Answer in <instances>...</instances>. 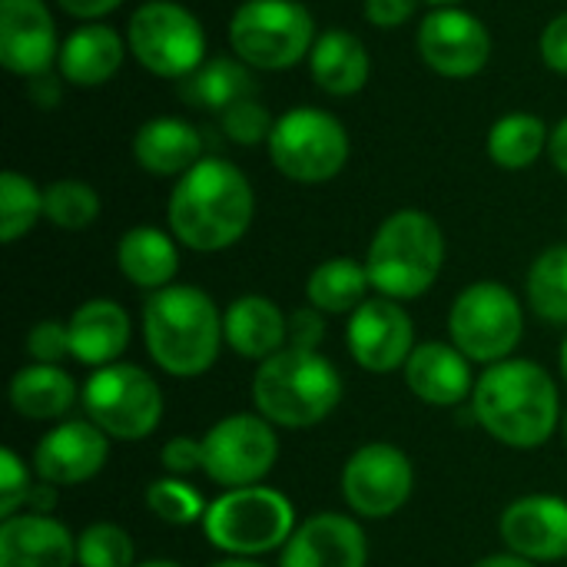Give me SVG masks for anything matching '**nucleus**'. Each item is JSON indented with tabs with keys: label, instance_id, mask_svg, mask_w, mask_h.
Masks as SVG:
<instances>
[{
	"label": "nucleus",
	"instance_id": "1",
	"mask_svg": "<svg viewBox=\"0 0 567 567\" xmlns=\"http://www.w3.org/2000/svg\"><path fill=\"white\" fill-rule=\"evenodd\" d=\"M252 216V183L223 156H203L189 173H183L166 206L169 233L193 252H223L236 246L249 233Z\"/></svg>",
	"mask_w": 567,
	"mask_h": 567
},
{
	"label": "nucleus",
	"instance_id": "2",
	"mask_svg": "<svg viewBox=\"0 0 567 567\" xmlns=\"http://www.w3.org/2000/svg\"><path fill=\"white\" fill-rule=\"evenodd\" d=\"M478 425L508 449H538L558 429V385L538 362L505 359L488 365L472 395Z\"/></svg>",
	"mask_w": 567,
	"mask_h": 567
},
{
	"label": "nucleus",
	"instance_id": "3",
	"mask_svg": "<svg viewBox=\"0 0 567 567\" xmlns=\"http://www.w3.org/2000/svg\"><path fill=\"white\" fill-rule=\"evenodd\" d=\"M143 339L150 359L176 375L193 379L213 369L219 359L223 316L199 286H166L146 296L143 302Z\"/></svg>",
	"mask_w": 567,
	"mask_h": 567
},
{
	"label": "nucleus",
	"instance_id": "4",
	"mask_svg": "<svg viewBox=\"0 0 567 567\" xmlns=\"http://www.w3.org/2000/svg\"><path fill=\"white\" fill-rule=\"evenodd\" d=\"M342 402L339 369L309 349L286 346L282 352L259 362L252 375L256 412L282 429H312L329 419Z\"/></svg>",
	"mask_w": 567,
	"mask_h": 567
},
{
	"label": "nucleus",
	"instance_id": "5",
	"mask_svg": "<svg viewBox=\"0 0 567 567\" xmlns=\"http://www.w3.org/2000/svg\"><path fill=\"white\" fill-rule=\"evenodd\" d=\"M445 266V233L425 209H395L375 229L365 269L372 289L385 299L409 302L425 296Z\"/></svg>",
	"mask_w": 567,
	"mask_h": 567
},
{
	"label": "nucleus",
	"instance_id": "6",
	"mask_svg": "<svg viewBox=\"0 0 567 567\" xmlns=\"http://www.w3.org/2000/svg\"><path fill=\"white\" fill-rule=\"evenodd\" d=\"M229 50L246 66L282 73L309 60L319 27L299 0H243L229 17Z\"/></svg>",
	"mask_w": 567,
	"mask_h": 567
},
{
	"label": "nucleus",
	"instance_id": "7",
	"mask_svg": "<svg viewBox=\"0 0 567 567\" xmlns=\"http://www.w3.org/2000/svg\"><path fill=\"white\" fill-rule=\"evenodd\" d=\"M266 150L286 179L322 186L349 166L352 140L336 113L322 106H292L276 116Z\"/></svg>",
	"mask_w": 567,
	"mask_h": 567
},
{
	"label": "nucleus",
	"instance_id": "8",
	"mask_svg": "<svg viewBox=\"0 0 567 567\" xmlns=\"http://www.w3.org/2000/svg\"><path fill=\"white\" fill-rule=\"evenodd\" d=\"M203 532L229 558H256L286 548L296 532V508L282 492L266 485L229 488L206 508Z\"/></svg>",
	"mask_w": 567,
	"mask_h": 567
},
{
	"label": "nucleus",
	"instance_id": "9",
	"mask_svg": "<svg viewBox=\"0 0 567 567\" xmlns=\"http://www.w3.org/2000/svg\"><path fill=\"white\" fill-rule=\"evenodd\" d=\"M126 47L133 60L163 80H186L209 60L203 20L176 0H146L126 20Z\"/></svg>",
	"mask_w": 567,
	"mask_h": 567
},
{
	"label": "nucleus",
	"instance_id": "10",
	"mask_svg": "<svg viewBox=\"0 0 567 567\" xmlns=\"http://www.w3.org/2000/svg\"><path fill=\"white\" fill-rule=\"evenodd\" d=\"M86 419L116 442H143L163 422V392L156 379L130 362L96 369L80 392Z\"/></svg>",
	"mask_w": 567,
	"mask_h": 567
},
{
	"label": "nucleus",
	"instance_id": "11",
	"mask_svg": "<svg viewBox=\"0 0 567 567\" xmlns=\"http://www.w3.org/2000/svg\"><path fill=\"white\" fill-rule=\"evenodd\" d=\"M452 346L472 362H505L525 332V309L502 282H472L458 292L449 312Z\"/></svg>",
	"mask_w": 567,
	"mask_h": 567
},
{
	"label": "nucleus",
	"instance_id": "12",
	"mask_svg": "<svg viewBox=\"0 0 567 567\" xmlns=\"http://www.w3.org/2000/svg\"><path fill=\"white\" fill-rule=\"evenodd\" d=\"M279 458V439L262 415H226L203 439V472L223 488L259 485Z\"/></svg>",
	"mask_w": 567,
	"mask_h": 567
},
{
	"label": "nucleus",
	"instance_id": "13",
	"mask_svg": "<svg viewBox=\"0 0 567 567\" xmlns=\"http://www.w3.org/2000/svg\"><path fill=\"white\" fill-rule=\"evenodd\" d=\"M422 63L445 80H472L492 60V30L465 7H432L415 27Z\"/></svg>",
	"mask_w": 567,
	"mask_h": 567
},
{
	"label": "nucleus",
	"instance_id": "14",
	"mask_svg": "<svg viewBox=\"0 0 567 567\" xmlns=\"http://www.w3.org/2000/svg\"><path fill=\"white\" fill-rule=\"evenodd\" d=\"M415 472L402 449L372 442L362 445L342 468L346 505L362 518H392L412 495Z\"/></svg>",
	"mask_w": 567,
	"mask_h": 567
},
{
	"label": "nucleus",
	"instance_id": "15",
	"mask_svg": "<svg viewBox=\"0 0 567 567\" xmlns=\"http://www.w3.org/2000/svg\"><path fill=\"white\" fill-rule=\"evenodd\" d=\"M60 33L47 0H0V66L33 80L56 66Z\"/></svg>",
	"mask_w": 567,
	"mask_h": 567
},
{
	"label": "nucleus",
	"instance_id": "16",
	"mask_svg": "<svg viewBox=\"0 0 567 567\" xmlns=\"http://www.w3.org/2000/svg\"><path fill=\"white\" fill-rule=\"evenodd\" d=\"M346 342H349L352 359L365 372L385 375L405 365L409 355L415 352V329L402 302L375 296V299H365L349 316Z\"/></svg>",
	"mask_w": 567,
	"mask_h": 567
},
{
	"label": "nucleus",
	"instance_id": "17",
	"mask_svg": "<svg viewBox=\"0 0 567 567\" xmlns=\"http://www.w3.org/2000/svg\"><path fill=\"white\" fill-rule=\"evenodd\" d=\"M110 458V435L100 432L90 419H73L56 425L37 442L33 472L43 485H83Z\"/></svg>",
	"mask_w": 567,
	"mask_h": 567
},
{
	"label": "nucleus",
	"instance_id": "18",
	"mask_svg": "<svg viewBox=\"0 0 567 567\" xmlns=\"http://www.w3.org/2000/svg\"><path fill=\"white\" fill-rule=\"evenodd\" d=\"M502 542L512 555L528 561L567 558V502L555 495H528L505 508L498 522Z\"/></svg>",
	"mask_w": 567,
	"mask_h": 567
},
{
	"label": "nucleus",
	"instance_id": "19",
	"mask_svg": "<svg viewBox=\"0 0 567 567\" xmlns=\"http://www.w3.org/2000/svg\"><path fill=\"white\" fill-rule=\"evenodd\" d=\"M369 542L359 522L322 512L302 522L282 548L279 567H365Z\"/></svg>",
	"mask_w": 567,
	"mask_h": 567
},
{
	"label": "nucleus",
	"instance_id": "20",
	"mask_svg": "<svg viewBox=\"0 0 567 567\" xmlns=\"http://www.w3.org/2000/svg\"><path fill=\"white\" fill-rule=\"evenodd\" d=\"M126 33H120L110 23H80L76 30L66 33V40L60 43V56H56V73L63 76V83L70 86H103L110 83L123 63H126Z\"/></svg>",
	"mask_w": 567,
	"mask_h": 567
},
{
	"label": "nucleus",
	"instance_id": "21",
	"mask_svg": "<svg viewBox=\"0 0 567 567\" xmlns=\"http://www.w3.org/2000/svg\"><path fill=\"white\" fill-rule=\"evenodd\" d=\"M405 382L422 402L439 409L462 405L468 395H475L472 359L462 355L452 342L415 346V352L405 362Z\"/></svg>",
	"mask_w": 567,
	"mask_h": 567
},
{
	"label": "nucleus",
	"instance_id": "22",
	"mask_svg": "<svg viewBox=\"0 0 567 567\" xmlns=\"http://www.w3.org/2000/svg\"><path fill=\"white\" fill-rule=\"evenodd\" d=\"M306 63H309L312 83L322 93L339 96V100L362 93L372 80V53H369L365 40L342 27L319 30L316 47Z\"/></svg>",
	"mask_w": 567,
	"mask_h": 567
},
{
	"label": "nucleus",
	"instance_id": "23",
	"mask_svg": "<svg viewBox=\"0 0 567 567\" xmlns=\"http://www.w3.org/2000/svg\"><path fill=\"white\" fill-rule=\"evenodd\" d=\"M133 159L150 176H183L203 159V133L183 116H150L133 133Z\"/></svg>",
	"mask_w": 567,
	"mask_h": 567
},
{
	"label": "nucleus",
	"instance_id": "24",
	"mask_svg": "<svg viewBox=\"0 0 567 567\" xmlns=\"http://www.w3.org/2000/svg\"><path fill=\"white\" fill-rule=\"evenodd\" d=\"M76 538L47 515H13L0 525V567H73Z\"/></svg>",
	"mask_w": 567,
	"mask_h": 567
},
{
	"label": "nucleus",
	"instance_id": "25",
	"mask_svg": "<svg viewBox=\"0 0 567 567\" xmlns=\"http://www.w3.org/2000/svg\"><path fill=\"white\" fill-rule=\"evenodd\" d=\"M223 336L243 359L266 362L289 346V316L266 296H239L223 316Z\"/></svg>",
	"mask_w": 567,
	"mask_h": 567
},
{
	"label": "nucleus",
	"instance_id": "26",
	"mask_svg": "<svg viewBox=\"0 0 567 567\" xmlns=\"http://www.w3.org/2000/svg\"><path fill=\"white\" fill-rule=\"evenodd\" d=\"M70 352L80 365L103 369L113 365L130 346V316L113 299H90L83 302L70 322Z\"/></svg>",
	"mask_w": 567,
	"mask_h": 567
},
{
	"label": "nucleus",
	"instance_id": "27",
	"mask_svg": "<svg viewBox=\"0 0 567 567\" xmlns=\"http://www.w3.org/2000/svg\"><path fill=\"white\" fill-rule=\"evenodd\" d=\"M116 266L140 289H166L179 272V239L159 226H133L116 243Z\"/></svg>",
	"mask_w": 567,
	"mask_h": 567
},
{
	"label": "nucleus",
	"instance_id": "28",
	"mask_svg": "<svg viewBox=\"0 0 567 567\" xmlns=\"http://www.w3.org/2000/svg\"><path fill=\"white\" fill-rule=\"evenodd\" d=\"M76 382L60 365L33 362L10 379V405L33 422L63 419L76 405Z\"/></svg>",
	"mask_w": 567,
	"mask_h": 567
},
{
	"label": "nucleus",
	"instance_id": "29",
	"mask_svg": "<svg viewBox=\"0 0 567 567\" xmlns=\"http://www.w3.org/2000/svg\"><path fill=\"white\" fill-rule=\"evenodd\" d=\"M548 143H551V126L538 113L515 110L492 123L485 150L498 169L522 173V169L535 166L542 156H548Z\"/></svg>",
	"mask_w": 567,
	"mask_h": 567
},
{
	"label": "nucleus",
	"instance_id": "30",
	"mask_svg": "<svg viewBox=\"0 0 567 567\" xmlns=\"http://www.w3.org/2000/svg\"><path fill=\"white\" fill-rule=\"evenodd\" d=\"M183 96L193 106H203V110L223 116L229 106L256 96L252 66H246L239 56H213L193 76L183 80Z\"/></svg>",
	"mask_w": 567,
	"mask_h": 567
},
{
	"label": "nucleus",
	"instance_id": "31",
	"mask_svg": "<svg viewBox=\"0 0 567 567\" xmlns=\"http://www.w3.org/2000/svg\"><path fill=\"white\" fill-rule=\"evenodd\" d=\"M372 279L365 262H355L349 256H336L319 262L306 279V299L312 309L329 316H352L369 299Z\"/></svg>",
	"mask_w": 567,
	"mask_h": 567
},
{
	"label": "nucleus",
	"instance_id": "32",
	"mask_svg": "<svg viewBox=\"0 0 567 567\" xmlns=\"http://www.w3.org/2000/svg\"><path fill=\"white\" fill-rule=\"evenodd\" d=\"M528 306L538 319L567 326V243L548 246L528 269L525 279Z\"/></svg>",
	"mask_w": 567,
	"mask_h": 567
},
{
	"label": "nucleus",
	"instance_id": "33",
	"mask_svg": "<svg viewBox=\"0 0 567 567\" xmlns=\"http://www.w3.org/2000/svg\"><path fill=\"white\" fill-rule=\"evenodd\" d=\"M43 219V189L20 169L0 173V239L10 246Z\"/></svg>",
	"mask_w": 567,
	"mask_h": 567
},
{
	"label": "nucleus",
	"instance_id": "34",
	"mask_svg": "<svg viewBox=\"0 0 567 567\" xmlns=\"http://www.w3.org/2000/svg\"><path fill=\"white\" fill-rule=\"evenodd\" d=\"M103 203L100 193L86 179H53L43 186V219L56 229L80 233L96 223Z\"/></svg>",
	"mask_w": 567,
	"mask_h": 567
},
{
	"label": "nucleus",
	"instance_id": "35",
	"mask_svg": "<svg viewBox=\"0 0 567 567\" xmlns=\"http://www.w3.org/2000/svg\"><path fill=\"white\" fill-rule=\"evenodd\" d=\"M133 558H136L133 538L120 525L96 522L76 538V561H80V567H136Z\"/></svg>",
	"mask_w": 567,
	"mask_h": 567
},
{
	"label": "nucleus",
	"instance_id": "36",
	"mask_svg": "<svg viewBox=\"0 0 567 567\" xmlns=\"http://www.w3.org/2000/svg\"><path fill=\"white\" fill-rule=\"evenodd\" d=\"M146 508L166 525H193L206 518L209 505L193 485L179 478H159L146 488Z\"/></svg>",
	"mask_w": 567,
	"mask_h": 567
},
{
	"label": "nucleus",
	"instance_id": "37",
	"mask_svg": "<svg viewBox=\"0 0 567 567\" xmlns=\"http://www.w3.org/2000/svg\"><path fill=\"white\" fill-rule=\"evenodd\" d=\"M219 126H223V133L233 143H239V146H259V143H269V133L276 126V116L259 103V96H249V100L229 106L219 116Z\"/></svg>",
	"mask_w": 567,
	"mask_h": 567
},
{
	"label": "nucleus",
	"instance_id": "38",
	"mask_svg": "<svg viewBox=\"0 0 567 567\" xmlns=\"http://www.w3.org/2000/svg\"><path fill=\"white\" fill-rule=\"evenodd\" d=\"M33 488H30V472L23 465V458L13 449L0 452V518H13L27 502H30Z\"/></svg>",
	"mask_w": 567,
	"mask_h": 567
},
{
	"label": "nucleus",
	"instance_id": "39",
	"mask_svg": "<svg viewBox=\"0 0 567 567\" xmlns=\"http://www.w3.org/2000/svg\"><path fill=\"white\" fill-rule=\"evenodd\" d=\"M27 352H30L33 362H43V365H60L63 359H73L66 322H56V319L37 322L27 332Z\"/></svg>",
	"mask_w": 567,
	"mask_h": 567
},
{
	"label": "nucleus",
	"instance_id": "40",
	"mask_svg": "<svg viewBox=\"0 0 567 567\" xmlns=\"http://www.w3.org/2000/svg\"><path fill=\"white\" fill-rule=\"evenodd\" d=\"M422 0H362V17L375 30H399L415 20Z\"/></svg>",
	"mask_w": 567,
	"mask_h": 567
},
{
	"label": "nucleus",
	"instance_id": "41",
	"mask_svg": "<svg viewBox=\"0 0 567 567\" xmlns=\"http://www.w3.org/2000/svg\"><path fill=\"white\" fill-rule=\"evenodd\" d=\"M538 53L551 73L567 76V10L545 23V30L538 37Z\"/></svg>",
	"mask_w": 567,
	"mask_h": 567
},
{
	"label": "nucleus",
	"instance_id": "42",
	"mask_svg": "<svg viewBox=\"0 0 567 567\" xmlns=\"http://www.w3.org/2000/svg\"><path fill=\"white\" fill-rule=\"evenodd\" d=\"M163 468L173 475V478H183L189 472H203V439H169L163 445Z\"/></svg>",
	"mask_w": 567,
	"mask_h": 567
},
{
	"label": "nucleus",
	"instance_id": "43",
	"mask_svg": "<svg viewBox=\"0 0 567 567\" xmlns=\"http://www.w3.org/2000/svg\"><path fill=\"white\" fill-rule=\"evenodd\" d=\"M326 339V322H322V312L306 306V309H296L289 316V346L292 349H309V352H319Z\"/></svg>",
	"mask_w": 567,
	"mask_h": 567
},
{
	"label": "nucleus",
	"instance_id": "44",
	"mask_svg": "<svg viewBox=\"0 0 567 567\" xmlns=\"http://www.w3.org/2000/svg\"><path fill=\"white\" fill-rule=\"evenodd\" d=\"M56 7H60L63 13H70L73 20L93 23V20L110 17L116 7H123V0H56Z\"/></svg>",
	"mask_w": 567,
	"mask_h": 567
},
{
	"label": "nucleus",
	"instance_id": "45",
	"mask_svg": "<svg viewBox=\"0 0 567 567\" xmlns=\"http://www.w3.org/2000/svg\"><path fill=\"white\" fill-rule=\"evenodd\" d=\"M548 159H551V166H555L561 176H567V116L565 120H558V123L551 126Z\"/></svg>",
	"mask_w": 567,
	"mask_h": 567
},
{
	"label": "nucleus",
	"instance_id": "46",
	"mask_svg": "<svg viewBox=\"0 0 567 567\" xmlns=\"http://www.w3.org/2000/svg\"><path fill=\"white\" fill-rule=\"evenodd\" d=\"M472 567H535V561H528V558H518V555H492V558H482L478 565Z\"/></svg>",
	"mask_w": 567,
	"mask_h": 567
},
{
	"label": "nucleus",
	"instance_id": "47",
	"mask_svg": "<svg viewBox=\"0 0 567 567\" xmlns=\"http://www.w3.org/2000/svg\"><path fill=\"white\" fill-rule=\"evenodd\" d=\"M209 567H262L256 565V561H249V558H226V561H216V565Z\"/></svg>",
	"mask_w": 567,
	"mask_h": 567
},
{
	"label": "nucleus",
	"instance_id": "48",
	"mask_svg": "<svg viewBox=\"0 0 567 567\" xmlns=\"http://www.w3.org/2000/svg\"><path fill=\"white\" fill-rule=\"evenodd\" d=\"M422 3H429V7H462L465 0H422Z\"/></svg>",
	"mask_w": 567,
	"mask_h": 567
},
{
	"label": "nucleus",
	"instance_id": "49",
	"mask_svg": "<svg viewBox=\"0 0 567 567\" xmlns=\"http://www.w3.org/2000/svg\"><path fill=\"white\" fill-rule=\"evenodd\" d=\"M561 375H565V382H567V336H565V346H561Z\"/></svg>",
	"mask_w": 567,
	"mask_h": 567
},
{
	"label": "nucleus",
	"instance_id": "50",
	"mask_svg": "<svg viewBox=\"0 0 567 567\" xmlns=\"http://www.w3.org/2000/svg\"><path fill=\"white\" fill-rule=\"evenodd\" d=\"M136 567H179L176 561H146V565H136Z\"/></svg>",
	"mask_w": 567,
	"mask_h": 567
},
{
	"label": "nucleus",
	"instance_id": "51",
	"mask_svg": "<svg viewBox=\"0 0 567 567\" xmlns=\"http://www.w3.org/2000/svg\"><path fill=\"white\" fill-rule=\"evenodd\" d=\"M565 439H567V412H565Z\"/></svg>",
	"mask_w": 567,
	"mask_h": 567
}]
</instances>
